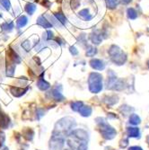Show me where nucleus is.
I'll use <instances>...</instances> for the list:
<instances>
[{
    "mask_svg": "<svg viewBox=\"0 0 149 150\" xmlns=\"http://www.w3.org/2000/svg\"><path fill=\"white\" fill-rule=\"evenodd\" d=\"M129 145V140L128 139H123V140H121L120 141V146L121 147H126L127 146Z\"/></svg>",
    "mask_w": 149,
    "mask_h": 150,
    "instance_id": "1a4fd4ad",
    "label": "nucleus"
},
{
    "mask_svg": "<svg viewBox=\"0 0 149 150\" xmlns=\"http://www.w3.org/2000/svg\"><path fill=\"white\" fill-rule=\"evenodd\" d=\"M102 77L99 74H92L89 77V90L93 93H98L102 89Z\"/></svg>",
    "mask_w": 149,
    "mask_h": 150,
    "instance_id": "f03ea898",
    "label": "nucleus"
},
{
    "mask_svg": "<svg viewBox=\"0 0 149 150\" xmlns=\"http://www.w3.org/2000/svg\"><path fill=\"white\" fill-rule=\"evenodd\" d=\"M128 135L129 138H138L140 135L139 129L134 128V127L128 128Z\"/></svg>",
    "mask_w": 149,
    "mask_h": 150,
    "instance_id": "20e7f679",
    "label": "nucleus"
},
{
    "mask_svg": "<svg viewBox=\"0 0 149 150\" xmlns=\"http://www.w3.org/2000/svg\"><path fill=\"white\" fill-rule=\"evenodd\" d=\"M78 112L83 117H89L92 114V108L90 106L83 105L80 108V110Z\"/></svg>",
    "mask_w": 149,
    "mask_h": 150,
    "instance_id": "7ed1b4c3",
    "label": "nucleus"
},
{
    "mask_svg": "<svg viewBox=\"0 0 149 150\" xmlns=\"http://www.w3.org/2000/svg\"><path fill=\"white\" fill-rule=\"evenodd\" d=\"M99 120L101 121H98V120H96V121H97V123L99 125L100 132H101L102 137L105 139H114V137L117 134V131L112 127H111L109 124H108L103 118H99Z\"/></svg>",
    "mask_w": 149,
    "mask_h": 150,
    "instance_id": "f257e3e1",
    "label": "nucleus"
},
{
    "mask_svg": "<svg viewBox=\"0 0 149 150\" xmlns=\"http://www.w3.org/2000/svg\"><path fill=\"white\" fill-rule=\"evenodd\" d=\"M141 122V120L139 118V116L138 114H131L130 117H129V123L132 124V125H138Z\"/></svg>",
    "mask_w": 149,
    "mask_h": 150,
    "instance_id": "39448f33",
    "label": "nucleus"
},
{
    "mask_svg": "<svg viewBox=\"0 0 149 150\" xmlns=\"http://www.w3.org/2000/svg\"><path fill=\"white\" fill-rule=\"evenodd\" d=\"M92 66L96 69H102L104 67V66L102 64H101V61H98V60L95 61V65H92Z\"/></svg>",
    "mask_w": 149,
    "mask_h": 150,
    "instance_id": "6e6552de",
    "label": "nucleus"
},
{
    "mask_svg": "<svg viewBox=\"0 0 149 150\" xmlns=\"http://www.w3.org/2000/svg\"><path fill=\"white\" fill-rule=\"evenodd\" d=\"M84 104L82 102H74L71 103V109L75 112H78L80 110V108L82 107Z\"/></svg>",
    "mask_w": 149,
    "mask_h": 150,
    "instance_id": "423d86ee",
    "label": "nucleus"
},
{
    "mask_svg": "<svg viewBox=\"0 0 149 150\" xmlns=\"http://www.w3.org/2000/svg\"><path fill=\"white\" fill-rule=\"evenodd\" d=\"M129 150H143L140 146H131Z\"/></svg>",
    "mask_w": 149,
    "mask_h": 150,
    "instance_id": "9d476101",
    "label": "nucleus"
},
{
    "mask_svg": "<svg viewBox=\"0 0 149 150\" xmlns=\"http://www.w3.org/2000/svg\"><path fill=\"white\" fill-rule=\"evenodd\" d=\"M38 87H39L40 90L45 91V90H47L48 88H49V85L48 83H46L45 81L40 80V81H39V83H38Z\"/></svg>",
    "mask_w": 149,
    "mask_h": 150,
    "instance_id": "0eeeda50",
    "label": "nucleus"
}]
</instances>
